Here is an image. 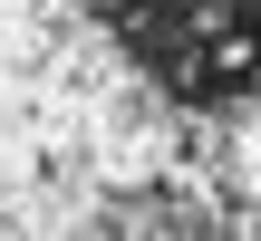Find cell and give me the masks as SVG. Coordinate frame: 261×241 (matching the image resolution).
I'll return each instance as SVG.
<instances>
[{"instance_id": "1", "label": "cell", "mask_w": 261, "mask_h": 241, "mask_svg": "<svg viewBox=\"0 0 261 241\" xmlns=\"http://www.w3.org/2000/svg\"><path fill=\"white\" fill-rule=\"evenodd\" d=\"M0 232L261 241V0H0Z\"/></svg>"}]
</instances>
